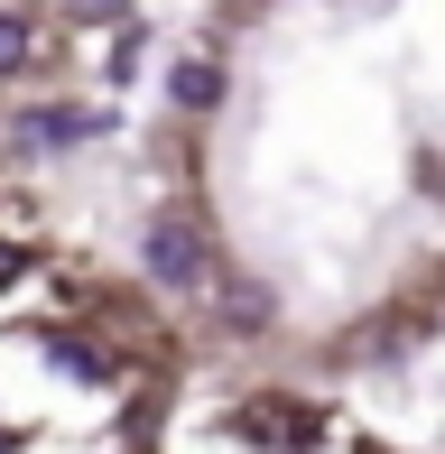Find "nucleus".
<instances>
[{"label":"nucleus","instance_id":"1","mask_svg":"<svg viewBox=\"0 0 445 454\" xmlns=\"http://www.w3.org/2000/svg\"><path fill=\"white\" fill-rule=\"evenodd\" d=\"M139 260H149L158 287H214V251H205V232H195L186 214H158L149 241H139Z\"/></svg>","mask_w":445,"mask_h":454},{"label":"nucleus","instance_id":"2","mask_svg":"<svg viewBox=\"0 0 445 454\" xmlns=\"http://www.w3.org/2000/svg\"><path fill=\"white\" fill-rule=\"evenodd\" d=\"M103 130H112V112H84V102H47V112L19 121L28 149H74V139H103Z\"/></svg>","mask_w":445,"mask_h":454},{"label":"nucleus","instance_id":"3","mask_svg":"<svg viewBox=\"0 0 445 454\" xmlns=\"http://www.w3.org/2000/svg\"><path fill=\"white\" fill-rule=\"evenodd\" d=\"M168 93H176V112H214V102H222V66H214V56H186V66L168 74Z\"/></svg>","mask_w":445,"mask_h":454},{"label":"nucleus","instance_id":"4","mask_svg":"<svg viewBox=\"0 0 445 454\" xmlns=\"http://www.w3.org/2000/svg\"><path fill=\"white\" fill-rule=\"evenodd\" d=\"M28 66H37V28L0 10V84H10V74H28Z\"/></svg>","mask_w":445,"mask_h":454},{"label":"nucleus","instance_id":"5","mask_svg":"<svg viewBox=\"0 0 445 454\" xmlns=\"http://www.w3.org/2000/svg\"><path fill=\"white\" fill-rule=\"evenodd\" d=\"M47 362H56V371H74V380H103V353H93V343H66V334H56V343H47Z\"/></svg>","mask_w":445,"mask_h":454},{"label":"nucleus","instance_id":"6","mask_svg":"<svg viewBox=\"0 0 445 454\" xmlns=\"http://www.w3.org/2000/svg\"><path fill=\"white\" fill-rule=\"evenodd\" d=\"M56 10H66V19H93V28H121L130 0H56Z\"/></svg>","mask_w":445,"mask_h":454},{"label":"nucleus","instance_id":"7","mask_svg":"<svg viewBox=\"0 0 445 454\" xmlns=\"http://www.w3.org/2000/svg\"><path fill=\"white\" fill-rule=\"evenodd\" d=\"M130 74H139V28L121 19V37H112V84H130Z\"/></svg>","mask_w":445,"mask_h":454},{"label":"nucleus","instance_id":"8","mask_svg":"<svg viewBox=\"0 0 445 454\" xmlns=\"http://www.w3.org/2000/svg\"><path fill=\"white\" fill-rule=\"evenodd\" d=\"M0 278H19V251H10V241H0Z\"/></svg>","mask_w":445,"mask_h":454}]
</instances>
